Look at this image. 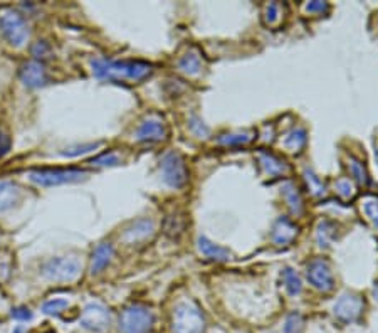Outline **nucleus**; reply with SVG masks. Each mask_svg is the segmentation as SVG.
Returning <instances> with one entry per match:
<instances>
[{
  "label": "nucleus",
  "mask_w": 378,
  "mask_h": 333,
  "mask_svg": "<svg viewBox=\"0 0 378 333\" xmlns=\"http://www.w3.org/2000/svg\"><path fill=\"white\" fill-rule=\"evenodd\" d=\"M98 145H99V144H89V145L76 146V149H73V150L63 151V155H64V157H77V155H81V153H88V151L94 150Z\"/></svg>",
  "instance_id": "nucleus-26"
},
{
  "label": "nucleus",
  "mask_w": 378,
  "mask_h": 333,
  "mask_svg": "<svg viewBox=\"0 0 378 333\" xmlns=\"http://www.w3.org/2000/svg\"><path fill=\"white\" fill-rule=\"evenodd\" d=\"M12 318L17 320V322H29L32 318V313H30L29 308L25 306H19V308L12 310Z\"/></svg>",
  "instance_id": "nucleus-27"
},
{
  "label": "nucleus",
  "mask_w": 378,
  "mask_h": 333,
  "mask_svg": "<svg viewBox=\"0 0 378 333\" xmlns=\"http://www.w3.org/2000/svg\"><path fill=\"white\" fill-rule=\"evenodd\" d=\"M91 163H93V165L111 167V165H116V163H120V157L116 153H103V155H99V157L91 160Z\"/></svg>",
  "instance_id": "nucleus-24"
},
{
  "label": "nucleus",
  "mask_w": 378,
  "mask_h": 333,
  "mask_svg": "<svg viewBox=\"0 0 378 333\" xmlns=\"http://www.w3.org/2000/svg\"><path fill=\"white\" fill-rule=\"evenodd\" d=\"M93 75L106 81H141L151 75V66L143 61H110L94 59L91 63Z\"/></svg>",
  "instance_id": "nucleus-1"
},
{
  "label": "nucleus",
  "mask_w": 378,
  "mask_h": 333,
  "mask_svg": "<svg viewBox=\"0 0 378 333\" xmlns=\"http://www.w3.org/2000/svg\"><path fill=\"white\" fill-rule=\"evenodd\" d=\"M260 163L267 168V172L271 175L281 174V172H284V168H286L281 160H277L275 155H267V153H264L263 157H260Z\"/></svg>",
  "instance_id": "nucleus-20"
},
{
  "label": "nucleus",
  "mask_w": 378,
  "mask_h": 333,
  "mask_svg": "<svg viewBox=\"0 0 378 333\" xmlns=\"http://www.w3.org/2000/svg\"><path fill=\"white\" fill-rule=\"evenodd\" d=\"M336 187L340 189V190H338V194H340L343 199H348L351 196V192H348V190H350V180H340L336 184Z\"/></svg>",
  "instance_id": "nucleus-29"
},
{
  "label": "nucleus",
  "mask_w": 378,
  "mask_h": 333,
  "mask_svg": "<svg viewBox=\"0 0 378 333\" xmlns=\"http://www.w3.org/2000/svg\"><path fill=\"white\" fill-rule=\"evenodd\" d=\"M155 315L145 305H130L120 317V333H149Z\"/></svg>",
  "instance_id": "nucleus-3"
},
{
  "label": "nucleus",
  "mask_w": 378,
  "mask_h": 333,
  "mask_svg": "<svg viewBox=\"0 0 378 333\" xmlns=\"http://www.w3.org/2000/svg\"><path fill=\"white\" fill-rule=\"evenodd\" d=\"M81 327L91 332H103L110 327L111 323V313L106 306H103L101 303H89L82 311Z\"/></svg>",
  "instance_id": "nucleus-8"
},
{
  "label": "nucleus",
  "mask_w": 378,
  "mask_h": 333,
  "mask_svg": "<svg viewBox=\"0 0 378 333\" xmlns=\"http://www.w3.org/2000/svg\"><path fill=\"white\" fill-rule=\"evenodd\" d=\"M20 80L29 88H41V86L47 84L49 76H47L44 66L39 61H30L25 63L23 69H20Z\"/></svg>",
  "instance_id": "nucleus-12"
},
{
  "label": "nucleus",
  "mask_w": 378,
  "mask_h": 333,
  "mask_svg": "<svg viewBox=\"0 0 378 333\" xmlns=\"http://www.w3.org/2000/svg\"><path fill=\"white\" fill-rule=\"evenodd\" d=\"M113 258V246L110 242H103V244H99L96 249H94L93 253V259H91V272L93 275H98V272H101L104 268L110 265Z\"/></svg>",
  "instance_id": "nucleus-14"
},
{
  "label": "nucleus",
  "mask_w": 378,
  "mask_h": 333,
  "mask_svg": "<svg viewBox=\"0 0 378 333\" xmlns=\"http://www.w3.org/2000/svg\"><path fill=\"white\" fill-rule=\"evenodd\" d=\"M68 306V300H64V298H54V300L46 301L44 305H42V311H44L46 315H61Z\"/></svg>",
  "instance_id": "nucleus-19"
},
{
  "label": "nucleus",
  "mask_w": 378,
  "mask_h": 333,
  "mask_svg": "<svg viewBox=\"0 0 378 333\" xmlns=\"http://www.w3.org/2000/svg\"><path fill=\"white\" fill-rule=\"evenodd\" d=\"M47 333H54V332H47Z\"/></svg>",
  "instance_id": "nucleus-30"
},
{
  "label": "nucleus",
  "mask_w": 378,
  "mask_h": 333,
  "mask_svg": "<svg viewBox=\"0 0 378 333\" xmlns=\"http://www.w3.org/2000/svg\"><path fill=\"white\" fill-rule=\"evenodd\" d=\"M206 320L201 308L190 301H184L173 311V332L175 333H202Z\"/></svg>",
  "instance_id": "nucleus-4"
},
{
  "label": "nucleus",
  "mask_w": 378,
  "mask_h": 333,
  "mask_svg": "<svg viewBox=\"0 0 378 333\" xmlns=\"http://www.w3.org/2000/svg\"><path fill=\"white\" fill-rule=\"evenodd\" d=\"M32 56L36 59H46L51 56V46L44 41L36 42V46L32 47Z\"/></svg>",
  "instance_id": "nucleus-25"
},
{
  "label": "nucleus",
  "mask_w": 378,
  "mask_h": 333,
  "mask_svg": "<svg viewBox=\"0 0 378 333\" xmlns=\"http://www.w3.org/2000/svg\"><path fill=\"white\" fill-rule=\"evenodd\" d=\"M304 142H306V135H304V132H296V130H294V132L286 138L284 145L288 146V149H291V151H298L304 145Z\"/></svg>",
  "instance_id": "nucleus-23"
},
{
  "label": "nucleus",
  "mask_w": 378,
  "mask_h": 333,
  "mask_svg": "<svg viewBox=\"0 0 378 333\" xmlns=\"http://www.w3.org/2000/svg\"><path fill=\"white\" fill-rule=\"evenodd\" d=\"M81 272V265L76 258H52L42 266V275L51 281H75Z\"/></svg>",
  "instance_id": "nucleus-5"
},
{
  "label": "nucleus",
  "mask_w": 378,
  "mask_h": 333,
  "mask_svg": "<svg viewBox=\"0 0 378 333\" xmlns=\"http://www.w3.org/2000/svg\"><path fill=\"white\" fill-rule=\"evenodd\" d=\"M284 283H286V289H288L291 295H299V293H301V281H299L296 272L286 270Z\"/></svg>",
  "instance_id": "nucleus-21"
},
{
  "label": "nucleus",
  "mask_w": 378,
  "mask_h": 333,
  "mask_svg": "<svg viewBox=\"0 0 378 333\" xmlns=\"http://www.w3.org/2000/svg\"><path fill=\"white\" fill-rule=\"evenodd\" d=\"M160 170H162L165 184H168L173 189L184 187L187 180H189V172H187L185 160L182 158V155L177 153V151H170V153L165 155L162 158Z\"/></svg>",
  "instance_id": "nucleus-6"
},
{
  "label": "nucleus",
  "mask_w": 378,
  "mask_h": 333,
  "mask_svg": "<svg viewBox=\"0 0 378 333\" xmlns=\"http://www.w3.org/2000/svg\"><path fill=\"white\" fill-rule=\"evenodd\" d=\"M306 276L310 283L321 291H332L334 288V279L332 268L325 259H315L306 268Z\"/></svg>",
  "instance_id": "nucleus-9"
},
{
  "label": "nucleus",
  "mask_w": 378,
  "mask_h": 333,
  "mask_svg": "<svg viewBox=\"0 0 378 333\" xmlns=\"http://www.w3.org/2000/svg\"><path fill=\"white\" fill-rule=\"evenodd\" d=\"M0 30H2L4 37L7 39L8 44L20 47L29 37L27 23L19 12H6L0 17Z\"/></svg>",
  "instance_id": "nucleus-7"
},
{
  "label": "nucleus",
  "mask_w": 378,
  "mask_h": 333,
  "mask_svg": "<svg viewBox=\"0 0 378 333\" xmlns=\"http://www.w3.org/2000/svg\"><path fill=\"white\" fill-rule=\"evenodd\" d=\"M296 232H298L296 227H294L289 220H279L275 229V241L279 242L282 246H286L288 242L294 239Z\"/></svg>",
  "instance_id": "nucleus-17"
},
{
  "label": "nucleus",
  "mask_w": 378,
  "mask_h": 333,
  "mask_svg": "<svg viewBox=\"0 0 378 333\" xmlns=\"http://www.w3.org/2000/svg\"><path fill=\"white\" fill-rule=\"evenodd\" d=\"M199 248H201V253L206 254L207 258L210 259H219V261H225L230 256V253L227 249L219 248V246H215L214 242H210L206 237H201L199 239Z\"/></svg>",
  "instance_id": "nucleus-16"
},
{
  "label": "nucleus",
  "mask_w": 378,
  "mask_h": 333,
  "mask_svg": "<svg viewBox=\"0 0 378 333\" xmlns=\"http://www.w3.org/2000/svg\"><path fill=\"white\" fill-rule=\"evenodd\" d=\"M153 234V222L150 219H141L137 220L132 227L126 229V241L130 242H138L141 239H146V237Z\"/></svg>",
  "instance_id": "nucleus-15"
},
{
  "label": "nucleus",
  "mask_w": 378,
  "mask_h": 333,
  "mask_svg": "<svg viewBox=\"0 0 378 333\" xmlns=\"http://www.w3.org/2000/svg\"><path fill=\"white\" fill-rule=\"evenodd\" d=\"M303 332H304V322L301 315L299 313L291 315V317L286 320L284 333H303Z\"/></svg>",
  "instance_id": "nucleus-22"
},
{
  "label": "nucleus",
  "mask_w": 378,
  "mask_h": 333,
  "mask_svg": "<svg viewBox=\"0 0 378 333\" xmlns=\"http://www.w3.org/2000/svg\"><path fill=\"white\" fill-rule=\"evenodd\" d=\"M20 197L23 194L14 182H0V212L12 209L19 204Z\"/></svg>",
  "instance_id": "nucleus-13"
},
{
  "label": "nucleus",
  "mask_w": 378,
  "mask_h": 333,
  "mask_svg": "<svg viewBox=\"0 0 378 333\" xmlns=\"http://www.w3.org/2000/svg\"><path fill=\"white\" fill-rule=\"evenodd\" d=\"M168 135V130L167 125L163 123V120L156 118V116H150V118H146L143 123L140 125V128H138L137 132V140L140 142H162L167 138Z\"/></svg>",
  "instance_id": "nucleus-10"
},
{
  "label": "nucleus",
  "mask_w": 378,
  "mask_h": 333,
  "mask_svg": "<svg viewBox=\"0 0 378 333\" xmlns=\"http://www.w3.org/2000/svg\"><path fill=\"white\" fill-rule=\"evenodd\" d=\"M178 68H180V71H184L185 75H189V76L199 75L202 68L201 58H199V54H194V53L185 54L184 58L178 61Z\"/></svg>",
  "instance_id": "nucleus-18"
},
{
  "label": "nucleus",
  "mask_w": 378,
  "mask_h": 333,
  "mask_svg": "<svg viewBox=\"0 0 378 333\" xmlns=\"http://www.w3.org/2000/svg\"><path fill=\"white\" fill-rule=\"evenodd\" d=\"M360 313H362V301L356 296L345 295L334 305V317L343 323L355 322L360 317Z\"/></svg>",
  "instance_id": "nucleus-11"
},
{
  "label": "nucleus",
  "mask_w": 378,
  "mask_h": 333,
  "mask_svg": "<svg viewBox=\"0 0 378 333\" xmlns=\"http://www.w3.org/2000/svg\"><path fill=\"white\" fill-rule=\"evenodd\" d=\"M88 172L81 168H39L30 172V180L42 187H56V185L75 184L86 179Z\"/></svg>",
  "instance_id": "nucleus-2"
},
{
  "label": "nucleus",
  "mask_w": 378,
  "mask_h": 333,
  "mask_svg": "<svg viewBox=\"0 0 378 333\" xmlns=\"http://www.w3.org/2000/svg\"><path fill=\"white\" fill-rule=\"evenodd\" d=\"M11 138H8V135L6 132H2L0 130V158L6 157V155L11 151Z\"/></svg>",
  "instance_id": "nucleus-28"
}]
</instances>
